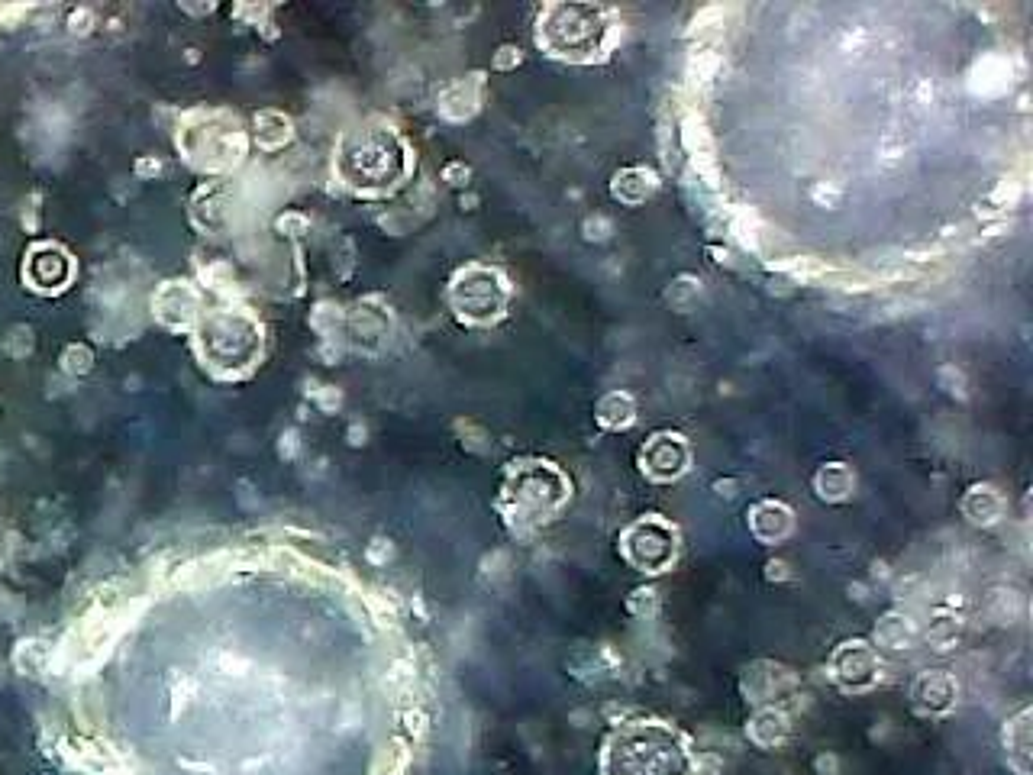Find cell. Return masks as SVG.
<instances>
[{"mask_svg":"<svg viewBox=\"0 0 1033 775\" xmlns=\"http://www.w3.org/2000/svg\"><path fill=\"white\" fill-rule=\"evenodd\" d=\"M404 172V152L391 133H365L346 149V178L356 188H385Z\"/></svg>","mask_w":1033,"mask_h":775,"instance_id":"1","label":"cell"},{"mask_svg":"<svg viewBox=\"0 0 1033 775\" xmlns=\"http://www.w3.org/2000/svg\"><path fill=\"white\" fill-rule=\"evenodd\" d=\"M685 462H688V449L682 443V436H656V440L643 449V469L653 478L682 475Z\"/></svg>","mask_w":1033,"mask_h":775,"instance_id":"2","label":"cell"},{"mask_svg":"<svg viewBox=\"0 0 1033 775\" xmlns=\"http://www.w3.org/2000/svg\"><path fill=\"white\" fill-rule=\"evenodd\" d=\"M749 524H753V533L762 543H778L791 530V511L778 501H762Z\"/></svg>","mask_w":1033,"mask_h":775,"instance_id":"3","label":"cell"},{"mask_svg":"<svg viewBox=\"0 0 1033 775\" xmlns=\"http://www.w3.org/2000/svg\"><path fill=\"white\" fill-rule=\"evenodd\" d=\"M814 485H817V495L824 501H843V498L853 495L856 475L849 472L843 462H833V465H824V469L817 472Z\"/></svg>","mask_w":1033,"mask_h":775,"instance_id":"4","label":"cell"},{"mask_svg":"<svg viewBox=\"0 0 1033 775\" xmlns=\"http://www.w3.org/2000/svg\"><path fill=\"white\" fill-rule=\"evenodd\" d=\"M656 191V175L646 168H627L614 178V197H620L624 204H643L649 194Z\"/></svg>","mask_w":1033,"mask_h":775,"instance_id":"5","label":"cell"},{"mask_svg":"<svg viewBox=\"0 0 1033 775\" xmlns=\"http://www.w3.org/2000/svg\"><path fill=\"white\" fill-rule=\"evenodd\" d=\"M633 417H636V404H633L630 394H624V391H611L598 404V420L607 430H624V427L633 424Z\"/></svg>","mask_w":1033,"mask_h":775,"instance_id":"6","label":"cell"},{"mask_svg":"<svg viewBox=\"0 0 1033 775\" xmlns=\"http://www.w3.org/2000/svg\"><path fill=\"white\" fill-rule=\"evenodd\" d=\"M966 514L975 520V524H995L998 514H1001V498H998V491L988 488V485L972 488L969 498H966Z\"/></svg>","mask_w":1033,"mask_h":775,"instance_id":"7","label":"cell"},{"mask_svg":"<svg viewBox=\"0 0 1033 775\" xmlns=\"http://www.w3.org/2000/svg\"><path fill=\"white\" fill-rule=\"evenodd\" d=\"M749 737H753L759 746H775L788 737V721L785 714L778 711H759V717L749 724Z\"/></svg>","mask_w":1033,"mask_h":775,"instance_id":"8","label":"cell"},{"mask_svg":"<svg viewBox=\"0 0 1033 775\" xmlns=\"http://www.w3.org/2000/svg\"><path fill=\"white\" fill-rule=\"evenodd\" d=\"M904 620H908V617L888 614V617L882 620V624H879V630H875V637H879V643L891 646V650H904V646H911L914 630H911V624H904Z\"/></svg>","mask_w":1033,"mask_h":775,"instance_id":"9","label":"cell"},{"mask_svg":"<svg viewBox=\"0 0 1033 775\" xmlns=\"http://www.w3.org/2000/svg\"><path fill=\"white\" fill-rule=\"evenodd\" d=\"M817 769H820V772H837V759H833V756H820V759H817Z\"/></svg>","mask_w":1033,"mask_h":775,"instance_id":"10","label":"cell"},{"mask_svg":"<svg viewBox=\"0 0 1033 775\" xmlns=\"http://www.w3.org/2000/svg\"><path fill=\"white\" fill-rule=\"evenodd\" d=\"M507 55H501V59H498V65L501 68H507V65H514V62H520V55H514V49H504Z\"/></svg>","mask_w":1033,"mask_h":775,"instance_id":"11","label":"cell"}]
</instances>
